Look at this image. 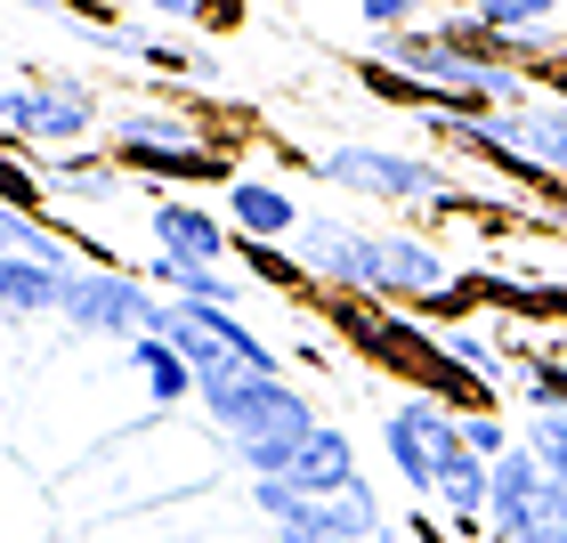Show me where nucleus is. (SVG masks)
<instances>
[{
    "label": "nucleus",
    "mask_w": 567,
    "mask_h": 543,
    "mask_svg": "<svg viewBox=\"0 0 567 543\" xmlns=\"http://www.w3.org/2000/svg\"><path fill=\"white\" fill-rule=\"evenodd\" d=\"M195 406L212 413V430H219V447L244 462L251 479H284L292 471V454H300V438L324 422L317 406H308L300 381H219V390H195Z\"/></svg>",
    "instance_id": "f257e3e1"
},
{
    "label": "nucleus",
    "mask_w": 567,
    "mask_h": 543,
    "mask_svg": "<svg viewBox=\"0 0 567 543\" xmlns=\"http://www.w3.org/2000/svg\"><path fill=\"white\" fill-rule=\"evenodd\" d=\"M317 178L341 195H365V203H405V212H437L454 187L430 154H405V146H365V139H341L317 154Z\"/></svg>",
    "instance_id": "f03ea898"
},
{
    "label": "nucleus",
    "mask_w": 567,
    "mask_h": 543,
    "mask_svg": "<svg viewBox=\"0 0 567 543\" xmlns=\"http://www.w3.org/2000/svg\"><path fill=\"white\" fill-rule=\"evenodd\" d=\"M381 454H390V471H398V486L414 503H437V471L462 454V413L422 398V390H405L390 413H381Z\"/></svg>",
    "instance_id": "7ed1b4c3"
},
{
    "label": "nucleus",
    "mask_w": 567,
    "mask_h": 543,
    "mask_svg": "<svg viewBox=\"0 0 567 543\" xmlns=\"http://www.w3.org/2000/svg\"><path fill=\"white\" fill-rule=\"evenodd\" d=\"M65 325L82 332V341H146L154 325V284L138 268H73L65 284Z\"/></svg>",
    "instance_id": "20e7f679"
},
{
    "label": "nucleus",
    "mask_w": 567,
    "mask_h": 543,
    "mask_svg": "<svg viewBox=\"0 0 567 543\" xmlns=\"http://www.w3.org/2000/svg\"><path fill=\"white\" fill-rule=\"evenodd\" d=\"M292 260L317 276V293H357V300H373V284H381V227L308 212L300 236H292Z\"/></svg>",
    "instance_id": "39448f33"
},
{
    "label": "nucleus",
    "mask_w": 567,
    "mask_h": 543,
    "mask_svg": "<svg viewBox=\"0 0 567 543\" xmlns=\"http://www.w3.org/2000/svg\"><path fill=\"white\" fill-rule=\"evenodd\" d=\"M146 236H154V252H171V260H195V268H236V236H227V219L212 212V203L154 195V203H146Z\"/></svg>",
    "instance_id": "423d86ee"
},
{
    "label": "nucleus",
    "mask_w": 567,
    "mask_h": 543,
    "mask_svg": "<svg viewBox=\"0 0 567 543\" xmlns=\"http://www.w3.org/2000/svg\"><path fill=\"white\" fill-rule=\"evenodd\" d=\"M398 535L381 520L373 486H357V495H300L292 520H276V543H381Z\"/></svg>",
    "instance_id": "0eeeda50"
},
{
    "label": "nucleus",
    "mask_w": 567,
    "mask_h": 543,
    "mask_svg": "<svg viewBox=\"0 0 567 543\" xmlns=\"http://www.w3.org/2000/svg\"><path fill=\"white\" fill-rule=\"evenodd\" d=\"M284 486H292V495H357V486H365V471H357V438L341 422H317V430L300 438Z\"/></svg>",
    "instance_id": "6e6552de"
},
{
    "label": "nucleus",
    "mask_w": 567,
    "mask_h": 543,
    "mask_svg": "<svg viewBox=\"0 0 567 543\" xmlns=\"http://www.w3.org/2000/svg\"><path fill=\"white\" fill-rule=\"evenodd\" d=\"M300 219H308V212L292 203V187L236 171V187H227V227H236V244H292Z\"/></svg>",
    "instance_id": "1a4fd4ad"
},
{
    "label": "nucleus",
    "mask_w": 567,
    "mask_h": 543,
    "mask_svg": "<svg viewBox=\"0 0 567 543\" xmlns=\"http://www.w3.org/2000/svg\"><path fill=\"white\" fill-rule=\"evenodd\" d=\"M97 122H106V106H97L82 82H33V146L82 154L97 139Z\"/></svg>",
    "instance_id": "9d476101"
},
{
    "label": "nucleus",
    "mask_w": 567,
    "mask_h": 543,
    "mask_svg": "<svg viewBox=\"0 0 567 543\" xmlns=\"http://www.w3.org/2000/svg\"><path fill=\"white\" fill-rule=\"evenodd\" d=\"M163 300H195V308H244V276L236 268H195V260H171V252H146L138 268Z\"/></svg>",
    "instance_id": "9b49d317"
},
{
    "label": "nucleus",
    "mask_w": 567,
    "mask_h": 543,
    "mask_svg": "<svg viewBox=\"0 0 567 543\" xmlns=\"http://www.w3.org/2000/svg\"><path fill=\"white\" fill-rule=\"evenodd\" d=\"M138 178L122 171V163H90V154H65L58 171H49V212H106V203H122Z\"/></svg>",
    "instance_id": "f8f14e48"
},
{
    "label": "nucleus",
    "mask_w": 567,
    "mask_h": 543,
    "mask_svg": "<svg viewBox=\"0 0 567 543\" xmlns=\"http://www.w3.org/2000/svg\"><path fill=\"white\" fill-rule=\"evenodd\" d=\"M65 284H73V268L9 260V252H0V308H9V317H65Z\"/></svg>",
    "instance_id": "ddd939ff"
},
{
    "label": "nucleus",
    "mask_w": 567,
    "mask_h": 543,
    "mask_svg": "<svg viewBox=\"0 0 567 543\" xmlns=\"http://www.w3.org/2000/svg\"><path fill=\"white\" fill-rule=\"evenodd\" d=\"M131 366H138V381H146L154 406H187V398H195V366H187L171 341H154V332H146V341H131Z\"/></svg>",
    "instance_id": "4468645a"
},
{
    "label": "nucleus",
    "mask_w": 567,
    "mask_h": 543,
    "mask_svg": "<svg viewBox=\"0 0 567 543\" xmlns=\"http://www.w3.org/2000/svg\"><path fill=\"white\" fill-rule=\"evenodd\" d=\"M437 349H446L471 381H486V390H495V381H511V349L495 341V332H478V325H446V332H437Z\"/></svg>",
    "instance_id": "2eb2a0df"
},
{
    "label": "nucleus",
    "mask_w": 567,
    "mask_h": 543,
    "mask_svg": "<svg viewBox=\"0 0 567 543\" xmlns=\"http://www.w3.org/2000/svg\"><path fill=\"white\" fill-rule=\"evenodd\" d=\"M511 390L527 398V413H567V357L527 349V357H519V373H511Z\"/></svg>",
    "instance_id": "dca6fc26"
},
{
    "label": "nucleus",
    "mask_w": 567,
    "mask_h": 543,
    "mask_svg": "<svg viewBox=\"0 0 567 543\" xmlns=\"http://www.w3.org/2000/svg\"><path fill=\"white\" fill-rule=\"evenodd\" d=\"M236 260L260 276V284H276V293H292V300H324V293H317V276H308L284 244H236Z\"/></svg>",
    "instance_id": "f3484780"
},
{
    "label": "nucleus",
    "mask_w": 567,
    "mask_h": 543,
    "mask_svg": "<svg viewBox=\"0 0 567 543\" xmlns=\"http://www.w3.org/2000/svg\"><path fill=\"white\" fill-rule=\"evenodd\" d=\"M486 33H544V24L559 17V0H462Z\"/></svg>",
    "instance_id": "a211bd4d"
},
{
    "label": "nucleus",
    "mask_w": 567,
    "mask_h": 543,
    "mask_svg": "<svg viewBox=\"0 0 567 543\" xmlns=\"http://www.w3.org/2000/svg\"><path fill=\"white\" fill-rule=\"evenodd\" d=\"M0 203H9V212H49V178L24 163V154H0Z\"/></svg>",
    "instance_id": "6ab92c4d"
},
{
    "label": "nucleus",
    "mask_w": 567,
    "mask_h": 543,
    "mask_svg": "<svg viewBox=\"0 0 567 543\" xmlns=\"http://www.w3.org/2000/svg\"><path fill=\"white\" fill-rule=\"evenodd\" d=\"M437 0H357V24L381 41V33H405V24H430Z\"/></svg>",
    "instance_id": "aec40b11"
},
{
    "label": "nucleus",
    "mask_w": 567,
    "mask_h": 543,
    "mask_svg": "<svg viewBox=\"0 0 567 543\" xmlns=\"http://www.w3.org/2000/svg\"><path fill=\"white\" fill-rule=\"evenodd\" d=\"M154 24H236L244 0H138Z\"/></svg>",
    "instance_id": "412c9836"
},
{
    "label": "nucleus",
    "mask_w": 567,
    "mask_h": 543,
    "mask_svg": "<svg viewBox=\"0 0 567 543\" xmlns=\"http://www.w3.org/2000/svg\"><path fill=\"white\" fill-rule=\"evenodd\" d=\"M462 447H471L478 462H503L511 447H519V430H511L503 413H462Z\"/></svg>",
    "instance_id": "4be33fe9"
},
{
    "label": "nucleus",
    "mask_w": 567,
    "mask_h": 543,
    "mask_svg": "<svg viewBox=\"0 0 567 543\" xmlns=\"http://www.w3.org/2000/svg\"><path fill=\"white\" fill-rule=\"evenodd\" d=\"M9 9H33V17H65V0H9Z\"/></svg>",
    "instance_id": "5701e85b"
},
{
    "label": "nucleus",
    "mask_w": 567,
    "mask_h": 543,
    "mask_svg": "<svg viewBox=\"0 0 567 543\" xmlns=\"http://www.w3.org/2000/svg\"><path fill=\"white\" fill-rule=\"evenodd\" d=\"M381 543H390V535H381Z\"/></svg>",
    "instance_id": "b1692460"
}]
</instances>
